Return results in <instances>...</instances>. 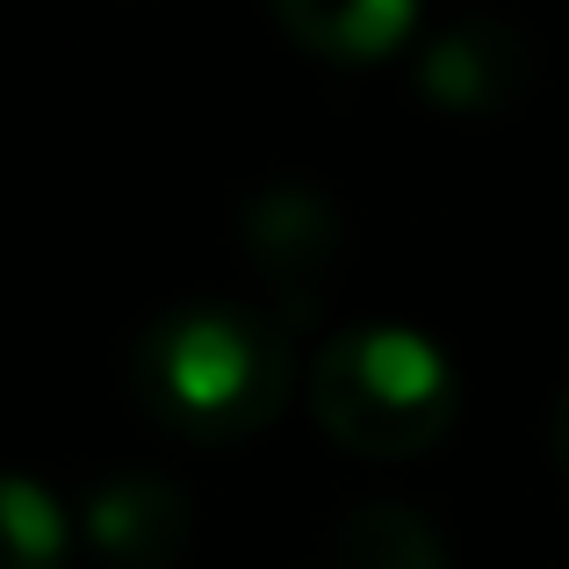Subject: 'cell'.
Returning a JSON list of instances; mask_svg holds the SVG:
<instances>
[{"label":"cell","instance_id":"7","mask_svg":"<svg viewBox=\"0 0 569 569\" xmlns=\"http://www.w3.org/2000/svg\"><path fill=\"white\" fill-rule=\"evenodd\" d=\"M332 569H447V541L418 505H361L332 533Z\"/></svg>","mask_w":569,"mask_h":569},{"label":"cell","instance_id":"4","mask_svg":"<svg viewBox=\"0 0 569 569\" xmlns=\"http://www.w3.org/2000/svg\"><path fill=\"white\" fill-rule=\"evenodd\" d=\"M533 87V43L527 29L498 22V14H469V22L440 29L418 51V94L447 116H505Z\"/></svg>","mask_w":569,"mask_h":569},{"label":"cell","instance_id":"5","mask_svg":"<svg viewBox=\"0 0 569 569\" xmlns=\"http://www.w3.org/2000/svg\"><path fill=\"white\" fill-rule=\"evenodd\" d=\"M80 527L109 569H181L194 541V505L173 476H116L94 483Z\"/></svg>","mask_w":569,"mask_h":569},{"label":"cell","instance_id":"6","mask_svg":"<svg viewBox=\"0 0 569 569\" xmlns=\"http://www.w3.org/2000/svg\"><path fill=\"white\" fill-rule=\"evenodd\" d=\"M274 22L325 66H382L397 43H411V0H281Z\"/></svg>","mask_w":569,"mask_h":569},{"label":"cell","instance_id":"9","mask_svg":"<svg viewBox=\"0 0 569 569\" xmlns=\"http://www.w3.org/2000/svg\"><path fill=\"white\" fill-rule=\"evenodd\" d=\"M556 461H562V476H569V389H562V403H556Z\"/></svg>","mask_w":569,"mask_h":569},{"label":"cell","instance_id":"3","mask_svg":"<svg viewBox=\"0 0 569 569\" xmlns=\"http://www.w3.org/2000/svg\"><path fill=\"white\" fill-rule=\"evenodd\" d=\"M238 252H246L252 281L267 289V318L296 339L332 296V274L347 260V223H339L325 188L267 181L238 209Z\"/></svg>","mask_w":569,"mask_h":569},{"label":"cell","instance_id":"1","mask_svg":"<svg viewBox=\"0 0 569 569\" xmlns=\"http://www.w3.org/2000/svg\"><path fill=\"white\" fill-rule=\"evenodd\" d=\"M144 418L188 440H246L289 403V332L252 303L194 296L159 310L130 347Z\"/></svg>","mask_w":569,"mask_h":569},{"label":"cell","instance_id":"8","mask_svg":"<svg viewBox=\"0 0 569 569\" xmlns=\"http://www.w3.org/2000/svg\"><path fill=\"white\" fill-rule=\"evenodd\" d=\"M0 533H8V569H66V512L43 483L29 476L0 483Z\"/></svg>","mask_w":569,"mask_h":569},{"label":"cell","instance_id":"2","mask_svg":"<svg viewBox=\"0 0 569 569\" xmlns=\"http://www.w3.org/2000/svg\"><path fill=\"white\" fill-rule=\"evenodd\" d=\"M310 411L347 455L403 461L447 440L461 411V376L411 325H353L310 368Z\"/></svg>","mask_w":569,"mask_h":569}]
</instances>
